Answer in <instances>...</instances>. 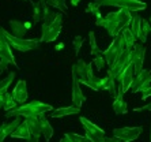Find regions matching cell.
I'll return each mask as SVG.
<instances>
[{
	"mask_svg": "<svg viewBox=\"0 0 151 142\" xmlns=\"http://www.w3.org/2000/svg\"><path fill=\"white\" fill-rule=\"evenodd\" d=\"M132 11L124 10V8H119V11L114 12H109L105 17H101L97 19L95 25L101 26V28L106 29L112 37H117L120 33L123 32V29L131 23L132 21Z\"/></svg>",
	"mask_w": 151,
	"mask_h": 142,
	"instance_id": "obj_1",
	"label": "cell"
},
{
	"mask_svg": "<svg viewBox=\"0 0 151 142\" xmlns=\"http://www.w3.org/2000/svg\"><path fill=\"white\" fill-rule=\"evenodd\" d=\"M48 111H53L52 105L49 104H45V103H41V101H30V103H25L22 105L17 106L14 109H10L6 112V116L10 117V116H25V117H33V116H42L45 115Z\"/></svg>",
	"mask_w": 151,
	"mask_h": 142,
	"instance_id": "obj_2",
	"label": "cell"
},
{
	"mask_svg": "<svg viewBox=\"0 0 151 142\" xmlns=\"http://www.w3.org/2000/svg\"><path fill=\"white\" fill-rule=\"evenodd\" d=\"M0 32H1L4 38L8 41L11 48H14V49L19 51V52H29V51L38 48L40 44L38 40H26V38H21V37H15L14 34H10L7 30H4L1 26H0Z\"/></svg>",
	"mask_w": 151,
	"mask_h": 142,
	"instance_id": "obj_3",
	"label": "cell"
},
{
	"mask_svg": "<svg viewBox=\"0 0 151 142\" xmlns=\"http://www.w3.org/2000/svg\"><path fill=\"white\" fill-rule=\"evenodd\" d=\"M63 26V12H59L57 18L50 23V25H44L42 23V29H41V43H52L59 37L60 30Z\"/></svg>",
	"mask_w": 151,
	"mask_h": 142,
	"instance_id": "obj_4",
	"label": "cell"
},
{
	"mask_svg": "<svg viewBox=\"0 0 151 142\" xmlns=\"http://www.w3.org/2000/svg\"><path fill=\"white\" fill-rule=\"evenodd\" d=\"M99 6H110V7H119L124 10H129L132 12L142 11L147 7V4L142 0H95Z\"/></svg>",
	"mask_w": 151,
	"mask_h": 142,
	"instance_id": "obj_5",
	"label": "cell"
},
{
	"mask_svg": "<svg viewBox=\"0 0 151 142\" xmlns=\"http://www.w3.org/2000/svg\"><path fill=\"white\" fill-rule=\"evenodd\" d=\"M125 48L127 46H125V43H124L121 33H120L117 37H113L112 44L108 46V49L104 51V56H105V60H106L108 67H110V66L114 63V60L121 55V52H123Z\"/></svg>",
	"mask_w": 151,
	"mask_h": 142,
	"instance_id": "obj_6",
	"label": "cell"
},
{
	"mask_svg": "<svg viewBox=\"0 0 151 142\" xmlns=\"http://www.w3.org/2000/svg\"><path fill=\"white\" fill-rule=\"evenodd\" d=\"M72 74L76 75L79 82L84 85L87 81H90L95 77L94 71H93V62L91 63H86L84 60L79 59L75 64H72Z\"/></svg>",
	"mask_w": 151,
	"mask_h": 142,
	"instance_id": "obj_7",
	"label": "cell"
},
{
	"mask_svg": "<svg viewBox=\"0 0 151 142\" xmlns=\"http://www.w3.org/2000/svg\"><path fill=\"white\" fill-rule=\"evenodd\" d=\"M79 120H81L84 131H86V137H88L93 142H104V139L106 138V134L101 127H98L97 124H94L93 122H90L88 119H86L83 116Z\"/></svg>",
	"mask_w": 151,
	"mask_h": 142,
	"instance_id": "obj_8",
	"label": "cell"
},
{
	"mask_svg": "<svg viewBox=\"0 0 151 142\" xmlns=\"http://www.w3.org/2000/svg\"><path fill=\"white\" fill-rule=\"evenodd\" d=\"M131 57H132V49L125 48V49L121 52V55L114 60V63L109 67V70L112 71V74L114 75L116 81L119 79V77L121 75V72L127 68V66L132 63V62H131Z\"/></svg>",
	"mask_w": 151,
	"mask_h": 142,
	"instance_id": "obj_9",
	"label": "cell"
},
{
	"mask_svg": "<svg viewBox=\"0 0 151 142\" xmlns=\"http://www.w3.org/2000/svg\"><path fill=\"white\" fill-rule=\"evenodd\" d=\"M143 131L142 127H120L113 130V135L123 142H132Z\"/></svg>",
	"mask_w": 151,
	"mask_h": 142,
	"instance_id": "obj_10",
	"label": "cell"
},
{
	"mask_svg": "<svg viewBox=\"0 0 151 142\" xmlns=\"http://www.w3.org/2000/svg\"><path fill=\"white\" fill-rule=\"evenodd\" d=\"M151 82V71L150 70H142L137 75H135V79L131 86V92L132 93H139L143 92L144 89H147L150 86Z\"/></svg>",
	"mask_w": 151,
	"mask_h": 142,
	"instance_id": "obj_11",
	"label": "cell"
},
{
	"mask_svg": "<svg viewBox=\"0 0 151 142\" xmlns=\"http://www.w3.org/2000/svg\"><path fill=\"white\" fill-rule=\"evenodd\" d=\"M134 79H135V70H134V64L131 63L127 66V68L121 72V75H120L119 79H117V81H119V86L121 88L123 93L129 90Z\"/></svg>",
	"mask_w": 151,
	"mask_h": 142,
	"instance_id": "obj_12",
	"label": "cell"
},
{
	"mask_svg": "<svg viewBox=\"0 0 151 142\" xmlns=\"http://www.w3.org/2000/svg\"><path fill=\"white\" fill-rule=\"evenodd\" d=\"M144 55H146V48L143 45H136L132 48V57L131 62L134 64V70H135V75H137L143 70V63H144Z\"/></svg>",
	"mask_w": 151,
	"mask_h": 142,
	"instance_id": "obj_13",
	"label": "cell"
},
{
	"mask_svg": "<svg viewBox=\"0 0 151 142\" xmlns=\"http://www.w3.org/2000/svg\"><path fill=\"white\" fill-rule=\"evenodd\" d=\"M84 94L82 93V89H81V82L78 79L76 75L72 74V94H71V101H72V105L75 106H79L81 108L82 104L84 103Z\"/></svg>",
	"mask_w": 151,
	"mask_h": 142,
	"instance_id": "obj_14",
	"label": "cell"
},
{
	"mask_svg": "<svg viewBox=\"0 0 151 142\" xmlns=\"http://www.w3.org/2000/svg\"><path fill=\"white\" fill-rule=\"evenodd\" d=\"M116 78H114V75L112 74V71L108 68V74L106 77L101 78V90H106V92L109 93L110 96H116L117 93V86H116Z\"/></svg>",
	"mask_w": 151,
	"mask_h": 142,
	"instance_id": "obj_15",
	"label": "cell"
},
{
	"mask_svg": "<svg viewBox=\"0 0 151 142\" xmlns=\"http://www.w3.org/2000/svg\"><path fill=\"white\" fill-rule=\"evenodd\" d=\"M12 96L17 100L18 104H25L27 100V83L26 81H18L15 85L14 90H12Z\"/></svg>",
	"mask_w": 151,
	"mask_h": 142,
	"instance_id": "obj_16",
	"label": "cell"
},
{
	"mask_svg": "<svg viewBox=\"0 0 151 142\" xmlns=\"http://www.w3.org/2000/svg\"><path fill=\"white\" fill-rule=\"evenodd\" d=\"M0 60H4V62H7L8 64H12V66L18 67L17 62H15V56L12 55V51H11V45L8 44V41L6 38L0 44Z\"/></svg>",
	"mask_w": 151,
	"mask_h": 142,
	"instance_id": "obj_17",
	"label": "cell"
},
{
	"mask_svg": "<svg viewBox=\"0 0 151 142\" xmlns=\"http://www.w3.org/2000/svg\"><path fill=\"white\" fill-rule=\"evenodd\" d=\"M21 124V116L15 117L12 122L10 123H3L0 124V142H3L4 139L7 138L8 135H11L14 133V130Z\"/></svg>",
	"mask_w": 151,
	"mask_h": 142,
	"instance_id": "obj_18",
	"label": "cell"
},
{
	"mask_svg": "<svg viewBox=\"0 0 151 142\" xmlns=\"http://www.w3.org/2000/svg\"><path fill=\"white\" fill-rule=\"evenodd\" d=\"M123 94H124L123 90H121V88L119 86L116 96H114V101H113V109H114V112H116L117 115H124V114H127V112H128L127 103L124 101Z\"/></svg>",
	"mask_w": 151,
	"mask_h": 142,
	"instance_id": "obj_19",
	"label": "cell"
},
{
	"mask_svg": "<svg viewBox=\"0 0 151 142\" xmlns=\"http://www.w3.org/2000/svg\"><path fill=\"white\" fill-rule=\"evenodd\" d=\"M10 30H11V34H14L15 37H21V38H23V36H26V33H27L29 29H27V26H26L25 22L11 19L10 21Z\"/></svg>",
	"mask_w": 151,
	"mask_h": 142,
	"instance_id": "obj_20",
	"label": "cell"
},
{
	"mask_svg": "<svg viewBox=\"0 0 151 142\" xmlns=\"http://www.w3.org/2000/svg\"><path fill=\"white\" fill-rule=\"evenodd\" d=\"M26 124L29 127V131L30 135H34V137H41L42 131H41V122H40V116H33V117H26Z\"/></svg>",
	"mask_w": 151,
	"mask_h": 142,
	"instance_id": "obj_21",
	"label": "cell"
},
{
	"mask_svg": "<svg viewBox=\"0 0 151 142\" xmlns=\"http://www.w3.org/2000/svg\"><path fill=\"white\" fill-rule=\"evenodd\" d=\"M81 112V108L75 105H70V106H63V108H57L53 109L50 112L52 117H63V116H70V115H76Z\"/></svg>",
	"mask_w": 151,
	"mask_h": 142,
	"instance_id": "obj_22",
	"label": "cell"
},
{
	"mask_svg": "<svg viewBox=\"0 0 151 142\" xmlns=\"http://www.w3.org/2000/svg\"><path fill=\"white\" fill-rule=\"evenodd\" d=\"M12 138H19V139H27L30 137V131H29V127L26 122H21V124L18 126L14 130V133L10 135Z\"/></svg>",
	"mask_w": 151,
	"mask_h": 142,
	"instance_id": "obj_23",
	"label": "cell"
},
{
	"mask_svg": "<svg viewBox=\"0 0 151 142\" xmlns=\"http://www.w3.org/2000/svg\"><path fill=\"white\" fill-rule=\"evenodd\" d=\"M121 36H123V40L124 43H125V46L128 48V49H132L135 46V43H136V37H135V34L132 33V30H131V28H124L123 32H121Z\"/></svg>",
	"mask_w": 151,
	"mask_h": 142,
	"instance_id": "obj_24",
	"label": "cell"
},
{
	"mask_svg": "<svg viewBox=\"0 0 151 142\" xmlns=\"http://www.w3.org/2000/svg\"><path fill=\"white\" fill-rule=\"evenodd\" d=\"M40 122H41V131H42V137L45 138V141H49L53 137V127L50 126V123L48 122L44 115L40 116Z\"/></svg>",
	"mask_w": 151,
	"mask_h": 142,
	"instance_id": "obj_25",
	"label": "cell"
},
{
	"mask_svg": "<svg viewBox=\"0 0 151 142\" xmlns=\"http://www.w3.org/2000/svg\"><path fill=\"white\" fill-rule=\"evenodd\" d=\"M142 21H143V19H142L139 15H134V17H132V21H131V23H129L131 30H132V33L135 34V37H136L137 40H139V36H140Z\"/></svg>",
	"mask_w": 151,
	"mask_h": 142,
	"instance_id": "obj_26",
	"label": "cell"
},
{
	"mask_svg": "<svg viewBox=\"0 0 151 142\" xmlns=\"http://www.w3.org/2000/svg\"><path fill=\"white\" fill-rule=\"evenodd\" d=\"M14 78H15V72L14 71H11L10 74H8L7 78H4V79L0 81V94H1V93L8 92V88H10V85L12 83Z\"/></svg>",
	"mask_w": 151,
	"mask_h": 142,
	"instance_id": "obj_27",
	"label": "cell"
},
{
	"mask_svg": "<svg viewBox=\"0 0 151 142\" xmlns=\"http://www.w3.org/2000/svg\"><path fill=\"white\" fill-rule=\"evenodd\" d=\"M46 3L52 8H57L61 12H67L68 11V6L65 4V0H46Z\"/></svg>",
	"mask_w": 151,
	"mask_h": 142,
	"instance_id": "obj_28",
	"label": "cell"
},
{
	"mask_svg": "<svg viewBox=\"0 0 151 142\" xmlns=\"http://www.w3.org/2000/svg\"><path fill=\"white\" fill-rule=\"evenodd\" d=\"M18 106V103H17V100L14 99V96H12V93H6V100H4V105L3 108L6 111H10V109H14V108H17Z\"/></svg>",
	"mask_w": 151,
	"mask_h": 142,
	"instance_id": "obj_29",
	"label": "cell"
},
{
	"mask_svg": "<svg viewBox=\"0 0 151 142\" xmlns=\"http://www.w3.org/2000/svg\"><path fill=\"white\" fill-rule=\"evenodd\" d=\"M93 64H95L97 66V70L101 71L102 68L105 67L106 64V60H105V56H104V52H98L95 56H93Z\"/></svg>",
	"mask_w": 151,
	"mask_h": 142,
	"instance_id": "obj_30",
	"label": "cell"
},
{
	"mask_svg": "<svg viewBox=\"0 0 151 142\" xmlns=\"http://www.w3.org/2000/svg\"><path fill=\"white\" fill-rule=\"evenodd\" d=\"M150 29H151L150 23L143 19V21H142V28H140V36H139V40H140L142 43H146V41H147V36H148V33H150Z\"/></svg>",
	"mask_w": 151,
	"mask_h": 142,
	"instance_id": "obj_31",
	"label": "cell"
},
{
	"mask_svg": "<svg viewBox=\"0 0 151 142\" xmlns=\"http://www.w3.org/2000/svg\"><path fill=\"white\" fill-rule=\"evenodd\" d=\"M99 6L97 1H91V3H88V6H87V8H86V12H88V14H93V15H95L97 17V19L98 18H101V12H99Z\"/></svg>",
	"mask_w": 151,
	"mask_h": 142,
	"instance_id": "obj_32",
	"label": "cell"
},
{
	"mask_svg": "<svg viewBox=\"0 0 151 142\" xmlns=\"http://www.w3.org/2000/svg\"><path fill=\"white\" fill-rule=\"evenodd\" d=\"M88 40H90V46H91V56H95L98 52H101L98 48V45H97V41H95V33L90 32L88 33Z\"/></svg>",
	"mask_w": 151,
	"mask_h": 142,
	"instance_id": "obj_33",
	"label": "cell"
},
{
	"mask_svg": "<svg viewBox=\"0 0 151 142\" xmlns=\"http://www.w3.org/2000/svg\"><path fill=\"white\" fill-rule=\"evenodd\" d=\"M65 137H68V138L71 139L72 142H93L91 139L88 138V137H86V135H79V134H72V133H67L65 134Z\"/></svg>",
	"mask_w": 151,
	"mask_h": 142,
	"instance_id": "obj_34",
	"label": "cell"
},
{
	"mask_svg": "<svg viewBox=\"0 0 151 142\" xmlns=\"http://www.w3.org/2000/svg\"><path fill=\"white\" fill-rule=\"evenodd\" d=\"M83 41H84V38L81 37V36H76V37L74 38V41H72V44H74V49H75V53H76V55L79 53V51H81Z\"/></svg>",
	"mask_w": 151,
	"mask_h": 142,
	"instance_id": "obj_35",
	"label": "cell"
},
{
	"mask_svg": "<svg viewBox=\"0 0 151 142\" xmlns=\"http://www.w3.org/2000/svg\"><path fill=\"white\" fill-rule=\"evenodd\" d=\"M148 97H151V85L142 92V100H146V99H148Z\"/></svg>",
	"mask_w": 151,
	"mask_h": 142,
	"instance_id": "obj_36",
	"label": "cell"
},
{
	"mask_svg": "<svg viewBox=\"0 0 151 142\" xmlns=\"http://www.w3.org/2000/svg\"><path fill=\"white\" fill-rule=\"evenodd\" d=\"M7 66H8V63H7V62L0 60V74H1L3 71H6V70H7Z\"/></svg>",
	"mask_w": 151,
	"mask_h": 142,
	"instance_id": "obj_37",
	"label": "cell"
},
{
	"mask_svg": "<svg viewBox=\"0 0 151 142\" xmlns=\"http://www.w3.org/2000/svg\"><path fill=\"white\" fill-rule=\"evenodd\" d=\"M104 142H123V141L116 138V137H106V138L104 139Z\"/></svg>",
	"mask_w": 151,
	"mask_h": 142,
	"instance_id": "obj_38",
	"label": "cell"
},
{
	"mask_svg": "<svg viewBox=\"0 0 151 142\" xmlns=\"http://www.w3.org/2000/svg\"><path fill=\"white\" fill-rule=\"evenodd\" d=\"M148 108H151V104H147V105H144V106H139V108H135L134 112H142V111L148 109Z\"/></svg>",
	"mask_w": 151,
	"mask_h": 142,
	"instance_id": "obj_39",
	"label": "cell"
},
{
	"mask_svg": "<svg viewBox=\"0 0 151 142\" xmlns=\"http://www.w3.org/2000/svg\"><path fill=\"white\" fill-rule=\"evenodd\" d=\"M38 137H34V135H30V137H29L27 139H25L26 142H38Z\"/></svg>",
	"mask_w": 151,
	"mask_h": 142,
	"instance_id": "obj_40",
	"label": "cell"
},
{
	"mask_svg": "<svg viewBox=\"0 0 151 142\" xmlns=\"http://www.w3.org/2000/svg\"><path fill=\"white\" fill-rule=\"evenodd\" d=\"M7 93V92H6ZM6 93H1L0 94V108H3V105H4V100H6Z\"/></svg>",
	"mask_w": 151,
	"mask_h": 142,
	"instance_id": "obj_41",
	"label": "cell"
},
{
	"mask_svg": "<svg viewBox=\"0 0 151 142\" xmlns=\"http://www.w3.org/2000/svg\"><path fill=\"white\" fill-rule=\"evenodd\" d=\"M71 4L74 6V7H76V6H79V3H81V0H70Z\"/></svg>",
	"mask_w": 151,
	"mask_h": 142,
	"instance_id": "obj_42",
	"label": "cell"
},
{
	"mask_svg": "<svg viewBox=\"0 0 151 142\" xmlns=\"http://www.w3.org/2000/svg\"><path fill=\"white\" fill-rule=\"evenodd\" d=\"M60 142H72V141H71V139L68 138V137H65V135H64V138L60 139Z\"/></svg>",
	"mask_w": 151,
	"mask_h": 142,
	"instance_id": "obj_43",
	"label": "cell"
},
{
	"mask_svg": "<svg viewBox=\"0 0 151 142\" xmlns=\"http://www.w3.org/2000/svg\"><path fill=\"white\" fill-rule=\"evenodd\" d=\"M63 46H64V44L61 43V44H59V45H56V49H57V51H60L61 48H63Z\"/></svg>",
	"mask_w": 151,
	"mask_h": 142,
	"instance_id": "obj_44",
	"label": "cell"
},
{
	"mask_svg": "<svg viewBox=\"0 0 151 142\" xmlns=\"http://www.w3.org/2000/svg\"><path fill=\"white\" fill-rule=\"evenodd\" d=\"M4 40V37H3V34H1V32H0V44H1V41Z\"/></svg>",
	"mask_w": 151,
	"mask_h": 142,
	"instance_id": "obj_45",
	"label": "cell"
},
{
	"mask_svg": "<svg viewBox=\"0 0 151 142\" xmlns=\"http://www.w3.org/2000/svg\"><path fill=\"white\" fill-rule=\"evenodd\" d=\"M150 23H151V17H150Z\"/></svg>",
	"mask_w": 151,
	"mask_h": 142,
	"instance_id": "obj_46",
	"label": "cell"
},
{
	"mask_svg": "<svg viewBox=\"0 0 151 142\" xmlns=\"http://www.w3.org/2000/svg\"><path fill=\"white\" fill-rule=\"evenodd\" d=\"M150 33H151V29H150Z\"/></svg>",
	"mask_w": 151,
	"mask_h": 142,
	"instance_id": "obj_47",
	"label": "cell"
}]
</instances>
